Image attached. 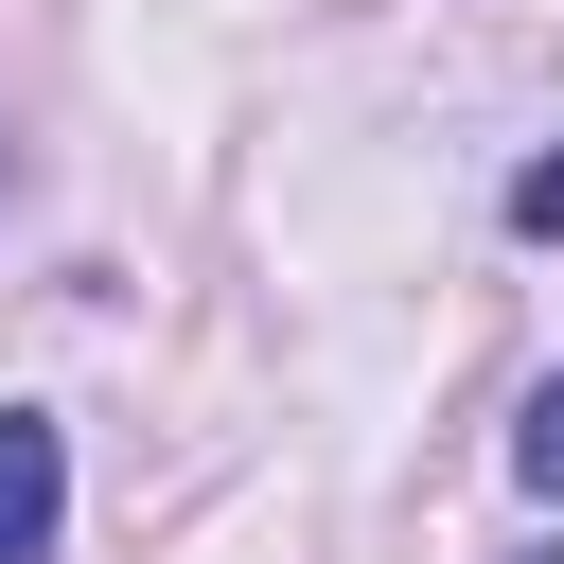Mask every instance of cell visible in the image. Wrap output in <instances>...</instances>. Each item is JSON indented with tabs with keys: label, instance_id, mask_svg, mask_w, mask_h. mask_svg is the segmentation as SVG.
<instances>
[{
	"label": "cell",
	"instance_id": "cell-3",
	"mask_svg": "<svg viewBox=\"0 0 564 564\" xmlns=\"http://www.w3.org/2000/svg\"><path fill=\"white\" fill-rule=\"evenodd\" d=\"M511 229H564V159H529V176H511Z\"/></svg>",
	"mask_w": 564,
	"mask_h": 564
},
{
	"label": "cell",
	"instance_id": "cell-2",
	"mask_svg": "<svg viewBox=\"0 0 564 564\" xmlns=\"http://www.w3.org/2000/svg\"><path fill=\"white\" fill-rule=\"evenodd\" d=\"M511 476H529V494L564 511V388H529V423H511Z\"/></svg>",
	"mask_w": 564,
	"mask_h": 564
},
{
	"label": "cell",
	"instance_id": "cell-1",
	"mask_svg": "<svg viewBox=\"0 0 564 564\" xmlns=\"http://www.w3.org/2000/svg\"><path fill=\"white\" fill-rule=\"evenodd\" d=\"M53 511H70V441L0 405V564H53Z\"/></svg>",
	"mask_w": 564,
	"mask_h": 564
}]
</instances>
